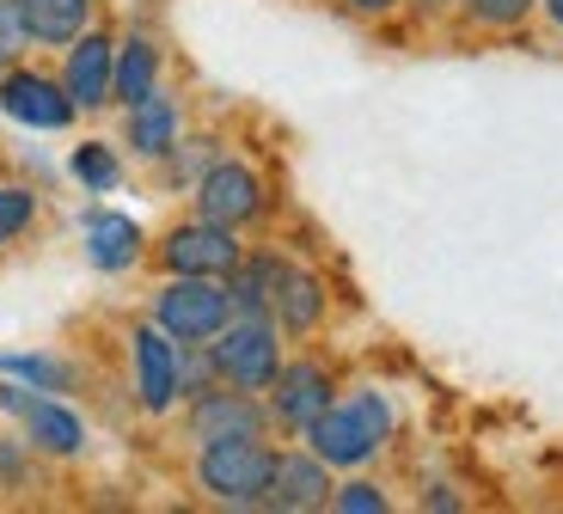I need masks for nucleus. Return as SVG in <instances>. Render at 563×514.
I'll use <instances>...</instances> for the list:
<instances>
[{"label":"nucleus","mask_w":563,"mask_h":514,"mask_svg":"<svg viewBox=\"0 0 563 514\" xmlns=\"http://www.w3.org/2000/svg\"><path fill=\"white\" fill-rule=\"evenodd\" d=\"M209 362L227 386H245V392H264L276 386L282 374V343H276V325L264 313H245V319H227L221 331L209 337Z\"/></svg>","instance_id":"nucleus-2"},{"label":"nucleus","mask_w":563,"mask_h":514,"mask_svg":"<svg viewBox=\"0 0 563 514\" xmlns=\"http://www.w3.org/2000/svg\"><path fill=\"white\" fill-rule=\"evenodd\" d=\"M545 13H551V25H563V0H545Z\"/></svg>","instance_id":"nucleus-27"},{"label":"nucleus","mask_w":563,"mask_h":514,"mask_svg":"<svg viewBox=\"0 0 563 514\" xmlns=\"http://www.w3.org/2000/svg\"><path fill=\"white\" fill-rule=\"evenodd\" d=\"M257 209H264V184H257L252 166H209L197 184V215L214 227H245L257 221Z\"/></svg>","instance_id":"nucleus-7"},{"label":"nucleus","mask_w":563,"mask_h":514,"mask_svg":"<svg viewBox=\"0 0 563 514\" xmlns=\"http://www.w3.org/2000/svg\"><path fill=\"white\" fill-rule=\"evenodd\" d=\"M0 111L13 117V123H25V129H68L74 123V105L68 98V86H56V80H43V74H7L0 80Z\"/></svg>","instance_id":"nucleus-8"},{"label":"nucleus","mask_w":563,"mask_h":514,"mask_svg":"<svg viewBox=\"0 0 563 514\" xmlns=\"http://www.w3.org/2000/svg\"><path fill=\"white\" fill-rule=\"evenodd\" d=\"M269 466H276V453H269L257 435H240V441H209L197 459V478L202 490H209L214 502H233V508H257L269 490Z\"/></svg>","instance_id":"nucleus-4"},{"label":"nucleus","mask_w":563,"mask_h":514,"mask_svg":"<svg viewBox=\"0 0 563 514\" xmlns=\"http://www.w3.org/2000/svg\"><path fill=\"white\" fill-rule=\"evenodd\" d=\"M331 508H343V514H380L386 496L374 484H343L338 496H331Z\"/></svg>","instance_id":"nucleus-25"},{"label":"nucleus","mask_w":563,"mask_h":514,"mask_svg":"<svg viewBox=\"0 0 563 514\" xmlns=\"http://www.w3.org/2000/svg\"><path fill=\"white\" fill-rule=\"evenodd\" d=\"M111 74H117V43L104 31H80L68 50V74H62L68 98L80 111H99L104 98H111Z\"/></svg>","instance_id":"nucleus-12"},{"label":"nucleus","mask_w":563,"mask_h":514,"mask_svg":"<svg viewBox=\"0 0 563 514\" xmlns=\"http://www.w3.org/2000/svg\"><path fill=\"white\" fill-rule=\"evenodd\" d=\"M240 306H233V288L221 276H178L159 288L154 300V325L172 331L178 343H209L227 319H233Z\"/></svg>","instance_id":"nucleus-3"},{"label":"nucleus","mask_w":563,"mask_h":514,"mask_svg":"<svg viewBox=\"0 0 563 514\" xmlns=\"http://www.w3.org/2000/svg\"><path fill=\"white\" fill-rule=\"evenodd\" d=\"M350 7H362V13H386V7H398V0H350Z\"/></svg>","instance_id":"nucleus-26"},{"label":"nucleus","mask_w":563,"mask_h":514,"mask_svg":"<svg viewBox=\"0 0 563 514\" xmlns=\"http://www.w3.org/2000/svg\"><path fill=\"white\" fill-rule=\"evenodd\" d=\"M172 276H233L240 270V245H233V227H214V221H190V227H172L166 245H159Z\"/></svg>","instance_id":"nucleus-5"},{"label":"nucleus","mask_w":563,"mask_h":514,"mask_svg":"<svg viewBox=\"0 0 563 514\" xmlns=\"http://www.w3.org/2000/svg\"><path fill=\"white\" fill-rule=\"evenodd\" d=\"M269 313H276L282 331H295V337L312 331V325L324 319V288H319V276H307V270H282Z\"/></svg>","instance_id":"nucleus-14"},{"label":"nucleus","mask_w":563,"mask_h":514,"mask_svg":"<svg viewBox=\"0 0 563 514\" xmlns=\"http://www.w3.org/2000/svg\"><path fill=\"white\" fill-rule=\"evenodd\" d=\"M31 43L25 31V13H19V0H0V62H13L19 50Z\"/></svg>","instance_id":"nucleus-24"},{"label":"nucleus","mask_w":563,"mask_h":514,"mask_svg":"<svg viewBox=\"0 0 563 514\" xmlns=\"http://www.w3.org/2000/svg\"><path fill=\"white\" fill-rule=\"evenodd\" d=\"M527 7L533 0H465V13L478 19V25H521Z\"/></svg>","instance_id":"nucleus-23"},{"label":"nucleus","mask_w":563,"mask_h":514,"mask_svg":"<svg viewBox=\"0 0 563 514\" xmlns=\"http://www.w3.org/2000/svg\"><path fill=\"white\" fill-rule=\"evenodd\" d=\"M86 251L99 270H129L141 258V227L129 215H92L86 221Z\"/></svg>","instance_id":"nucleus-16"},{"label":"nucleus","mask_w":563,"mask_h":514,"mask_svg":"<svg viewBox=\"0 0 563 514\" xmlns=\"http://www.w3.org/2000/svg\"><path fill=\"white\" fill-rule=\"evenodd\" d=\"M135 392L147 411H166V404H178L184 392V374H178V343H172V331H147L141 325L135 331Z\"/></svg>","instance_id":"nucleus-11"},{"label":"nucleus","mask_w":563,"mask_h":514,"mask_svg":"<svg viewBox=\"0 0 563 514\" xmlns=\"http://www.w3.org/2000/svg\"><path fill=\"white\" fill-rule=\"evenodd\" d=\"M31 215H37V196L19 190V184H0V245H13L31 227Z\"/></svg>","instance_id":"nucleus-21"},{"label":"nucleus","mask_w":563,"mask_h":514,"mask_svg":"<svg viewBox=\"0 0 563 514\" xmlns=\"http://www.w3.org/2000/svg\"><path fill=\"white\" fill-rule=\"evenodd\" d=\"M393 435V404L380 392H355V398H331L319 417L307 423V441L324 466H362L380 453V441Z\"/></svg>","instance_id":"nucleus-1"},{"label":"nucleus","mask_w":563,"mask_h":514,"mask_svg":"<svg viewBox=\"0 0 563 514\" xmlns=\"http://www.w3.org/2000/svg\"><path fill=\"white\" fill-rule=\"evenodd\" d=\"M190 435H197L202 447H209V441H240V435H264V404H257L245 386H233V392H197Z\"/></svg>","instance_id":"nucleus-10"},{"label":"nucleus","mask_w":563,"mask_h":514,"mask_svg":"<svg viewBox=\"0 0 563 514\" xmlns=\"http://www.w3.org/2000/svg\"><path fill=\"white\" fill-rule=\"evenodd\" d=\"M0 374H19L31 386H68V368L49 362V356H0Z\"/></svg>","instance_id":"nucleus-22"},{"label":"nucleus","mask_w":563,"mask_h":514,"mask_svg":"<svg viewBox=\"0 0 563 514\" xmlns=\"http://www.w3.org/2000/svg\"><path fill=\"white\" fill-rule=\"evenodd\" d=\"M159 80V50L147 37H129L117 43V74H111V98L117 105H141Z\"/></svg>","instance_id":"nucleus-17"},{"label":"nucleus","mask_w":563,"mask_h":514,"mask_svg":"<svg viewBox=\"0 0 563 514\" xmlns=\"http://www.w3.org/2000/svg\"><path fill=\"white\" fill-rule=\"evenodd\" d=\"M31 43H74L92 19V0H19Z\"/></svg>","instance_id":"nucleus-15"},{"label":"nucleus","mask_w":563,"mask_h":514,"mask_svg":"<svg viewBox=\"0 0 563 514\" xmlns=\"http://www.w3.org/2000/svg\"><path fill=\"white\" fill-rule=\"evenodd\" d=\"M172 141H178V111H172V98L147 92L141 105H129V147L147 153V160H159V153H172Z\"/></svg>","instance_id":"nucleus-18"},{"label":"nucleus","mask_w":563,"mask_h":514,"mask_svg":"<svg viewBox=\"0 0 563 514\" xmlns=\"http://www.w3.org/2000/svg\"><path fill=\"white\" fill-rule=\"evenodd\" d=\"M282 258H252V264H240V276H233V306L240 313H264L269 300H276V282H282Z\"/></svg>","instance_id":"nucleus-19"},{"label":"nucleus","mask_w":563,"mask_h":514,"mask_svg":"<svg viewBox=\"0 0 563 514\" xmlns=\"http://www.w3.org/2000/svg\"><path fill=\"white\" fill-rule=\"evenodd\" d=\"M74 178L86 184V190H111L123 172H117V153L111 147H99V141H86L80 153H74Z\"/></svg>","instance_id":"nucleus-20"},{"label":"nucleus","mask_w":563,"mask_h":514,"mask_svg":"<svg viewBox=\"0 0 563 514\" xmlns=\"http://www.w3.org/2000/svg\"><path fill=\"white\" fill-rule=\"evenodd\" d=\"M331 398H338V392H331V374H324L319 362H295V368L276 374V417L300 435H307V423L319 417Z\"/></svg>","instance_id":"nucleus-13"},{"label":"nucleus","mask_w":563,"mask_h":514,"mask_svg":"<svg viewBox=\"0 0 563 514\" xmlns=\"http://www.w3.org/2000/svg\"><path fill=\"white\" fill-rule=\"evenodd\" d=\"M331 502V478H324V459L319 453H276L269 466V490H264V508L282 514H307Z\"/></svg>","instance_id":"nucleus-9"},{"label":"nucleus","mask_w":563,"mask_h":514,"mask_svg":"<svg viewBox=\"0 0 563 514\" xmlns=\"http://www.w3.org/2000/svg\"><path fill=\"white\" fill-rule=\"evenodd\" d=\"M0 411H13V417L25 423V441H31V447H43V453L74 459V453L86 447V429H80V417H74L68 404H56V398H37V392L0 386Z\"/></svg>","instance_id":"nucleus-6"}]
</instances>
